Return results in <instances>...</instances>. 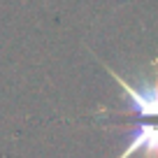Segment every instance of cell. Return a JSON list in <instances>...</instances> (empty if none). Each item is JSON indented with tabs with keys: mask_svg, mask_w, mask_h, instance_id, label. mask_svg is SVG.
<instances>
[{
	"mask_svg": "<svg viewBox=\"0 0 158 158\" xmlns=\"http://www.w3.org/2000/svg\"><path fill=\"white\" fill-rule=\"evenodd\" d=\"M158 158V123H137L135 130L126 137V147L118 153V158Z\"/></svg>",
	"mask_w": 158,
	"mask_h": 158,
	"instance_id": "obj_2",
	"label": "cell"
},
{
	"mask_svg": "<svg viewBox=\"0 0 158 158\" xmlns=\"http://www.w3.org/2000/svg\"><path fill=\"white\" fill-rule=\"evenodd\" d=\"M107 74H112L114 81L118 84V91L123 95V100L128 102V109L135 112L142 118H158V60L151 63V72L153 77L149 81H139L133 84L128 79H123L118 72H114V68L105 65Z\"/></svg>",
	"mask_w": 158,
	"mask_h": 158,
	"instance_id": "obj_1",
	"label": "cell"
}]
</instances>
